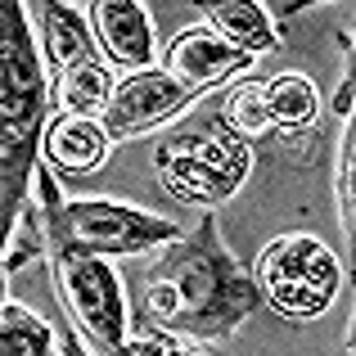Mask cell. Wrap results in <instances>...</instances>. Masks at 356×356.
I'll return each mask as SVG.
<instances>
[{"label":"cell","mask_w":356,"mask_h":356,"mask_svg":"<svg viewBox=\"0 0 356 356\" xmlns=\"http://www.w3.org/2000/svg\"><path fill=\"white\" fill-rule=\"evenodd\" d=\"M50 122V77L23 0H0V293L14 226L27 212L41 136Z\"/></svg>","instance_id":"cell-2"},{"label":"cell","mask_w":356,"mask_h":356,"mask_svg":"<svg viewBox=\"0 0 356 356\" xmlns=\"http://www.w3.org/2000/svg\"><path fill=\"white\" fill-rule=\"evenodd\" d=\"M59 352L50 325L23 302H0V356H50Z\"/></svg>","instance_id":"cell-15"},{"label":"cell","mask_w":356,"mask_h":356,"mask_svg":"<svg viewBox=\"0 0 356 356\" xmlns=\"http://www.w3.org/2000/svg\"><path fill=\"white\" fill-rule=\"evenodd\" d=\"M36 199H41V230L63 235L72 248L99 252V257H136L154 252L181 235V226L154 212H140L131 203L113 199H63L59 181L50 176V163H36Z\"/></svg>","instance_id":"cell-3"},{"label":"cell","mask_w":356,"mask_h":356,"mask_svg":"<svg viewBox=\"0 0 356 356\" xmlns=\"http://www.w3.org/2000/svg\"><path fill=\"white\" fill-rule=\"evenodd\" d=\"M316 5H325V0H289V5H284V14L293 18V14H302V9H316Z\"/></svg>","instance_id":"cell-20"},{"label":"cell","mask_w":356,"mask_h":356,"mask_svg":"<svg viewBox=\"0 0 356 356\" xmlns=\"http://www.w3.org/2000/svg\"><path fill=\"white\" fill-rule=\"evenodd\" d=\"M99 45L90 36V23L68 5V0H41V59L54 72H63L68 63L95 59Z\"/></svg>","instance_id":"cell-12"},{"label":"cell","mask_w":356,"mask_h":356,"mask_svg":"<svg viewBox=\"0 0 356 356\" xmlns=\"http://www.w3.org/2000/svg\"><path fill=\"white\" fill-rule=\"evenodd\" d=\"M90 36H95L99 54L118 68L136 72L154 63V18H149L145 0H90Z\"/></svg>","instance_id":"cell-9"},{"label":"cell","mask_w":356,"mask_h":356,"mask_svg":"<svg viewBox=\"0 0 356 356\" xmlns=\"http://www.w3.org/2000/svg\"><path fill=\"white\" fill-rule=\"evenodd\" d=\"M122 352L127 356H203L208 348L194 343L190 334H181V330H167V325L149 321V316H136V321H127Z\"/></svg>","instance_id":"cell-16"},{"label":"cell","mask_w":356,"mask_h":356,"mask_svg":"<svg viewBox=\"0 0 356 356\" xmlns=\"http://www.w3.org/2000/svg\"><path fill=\"white\" fill-rule=\"evenodd\" d=\"M261 99H266L270 127H280V131H302V127L316 122V113H321V95H316L312 77H302V72L266 77L261 81Z\"/></svg>","instance_id":"cell-14"},{"label":"cell","mask_w":356,"mask_h":356,"mask_svg":"<svg viewBox=\"0 0 356 356\" xmlns=\"http://www.w3.org/2000/svg\"><path fill=\"white\" fill-rule=\"evenodd\" d=\"M41 239L59 312L68 316L72 334H77V352L118 356L127 339V293H122L118 270L108 266V257L72 248L63 235L41 230Z\"/></svg>","instance_id":"cell-4"},{"label":"cell","mask_w":356,"mask_h":356,"mask_svg":"<svg viewBox=\"0 0 356 356\" xmlns=\"http://www.w3.org/2000/svg\"><path fill=\"white\" fill-rule=\"evenodd\" d=\"M334 113H339L343 122L352 118V77H343V86H339V95H334Z\"/></svg>","instance_id":"cell-19"},{"label":"cell","mask_w":356,"mask_h":356,"mask_svg":"<svg viewBox=\"0 0 356 356\" xmlns=\"http://www.w3.org/2000/svg\"><path fill=\"white\" fill-rule=\"evenodd\" d=\"M217 122L226 131H235L239 140H248V145L257 136H266V131H270V113H266V99H261V77L239 81V86L230 90L226 108L217 113Z\"/></svg>","instance_id":"cell-17"},{"label":"cell","mask_w":356,"mask_h":356,"mask_svg":"<svg viewBox=\"0 0 356 356\" xmlns=\"http://www.w3.org/2000/svg\"><path fill=\"white\" fill-rule=\"evenodd\" d=\"M154 172L167 199L190 208H221L239 194L252 172V145L226 131L221 122L194 131H172L154 149Z\"/></svg>","instance_id":"cell-5"},{"label":"cell","mask_w":356,"mask_h":356,"mask_svg":"<svg viewBox=\"0 0 356 356\" xmlns=\"http://www.w3.org/2000/svg\"><path fill=\"white\" fill-rule=\"evenodd\" d=\"M352 163H356V131H352V118L343 122V136H339V181H334V190H339V221H343V235H356V221H352Z\"/></svg>","instance_id":"cell-18"},{"label":"cell","mask_w":356,"mask_h":356,"mask_svg":"<svg viewBox=\"0 0 356 356\" xmlns=\"http://www.w3.org/2000/svg\"><path fill=\"white\" fill-rule=\"evenodd\" d=\"M163 257L136 275V316L190 334L203 348H221L239 325L261 307L257 280L226 248L217 208H203V221L190 235L163 243Z\"/></svg>","instance_id":"cell-1"},{"label":"cell","mask_w":356,"mask_h":356,"mask_svg":"<svg viewBox=\"0 0 356 356\" xmlns=\"http://www.w3.org/2000/svg\"><path fill=\"white\" fill-rule=\"evenodd\" d=\"M113 140L104 136L99 118L90 113H59L45 122V136H41V158L54 167L59 176H90L104 167Z\"/></svg>","instance_id":"cell-10"},{"label":"cell","mask_w":356,"mask_h":356,"mask_svg":"<svg viewBox=\"0 0 356 356\" xmlns=\"http://www.w3.org/2000/svg\"><path fill=\"white\" fill-rule=\"evenodd\" d=\"M199 104V90L181 86L172 72L158 68H136L131 77L113 81V95L99 108V127L113 145H127V140L145 136V131L163 127L167 118L185 113V108Z\"/></svg>","instance_id":"cell-7"},{"label":"cell","mask_w":356,"mask_h":356,"mask_svg":"<svg viewBox=\"0 0 356 356\" xmlns=\"http://www.w3.org/2000/svg\"><path fill=\"white\" fill-rule=\"evenodd\" d=\"M252 280L270 312L289 316V321H316L334 307L343 289V261L325 239L298 230V235H280L261 248Z\"/></svg>","instance_id":"cell-6"},{"label":"cell","mask_w":356,"mask_h":356,"mask_svg":"<svg viewBox=\"0 0 356 356\" xmlns=\"http://www.w3.org/2000/svg\"><path fill=\"white\" fill-rule=\"evenodd\" d=\"M108 95H113V72H108V63L99 59H81V63H68L63 72H54L50 81V108H59V113H90L99 118V108L108 104Z\"/></svg>","instance_id":"cell-13"},{"label":"cell","mask_w":356,"mask_h":356,"mask_svg":"<svg viewBox=\"0 0 356 356\" xmlns=\"http://www.w3.org/2000/svg\"><path fill=\"white\" fill-rule=\"evenodd\" d=\"M252 63H257V54L230 45L226 36L212 32L208 23L181 27V32L172 36V45H167V72H172L181 86L199 90V95L217 90L221 81H230L235 72H252Z\"/></svg>","instance_id":"cell-8"},{"label":"cell","mask_w":356,"mask_h":356,"mask_svg":"<svg viewBox=\"0 0 356 356\" xmlns=\"http://www.w3.org/2000/svg\"><path fill=\"white\" fill-rule=\"evenodd\" d=\"M203 14V23L212 32H221L230 45L248 54H266L280 45V32H275V18L266 14L261 0H194Z\"/></svg>","instance_id":"cell-11"}]
</instances>
